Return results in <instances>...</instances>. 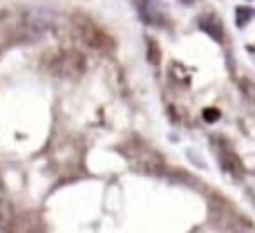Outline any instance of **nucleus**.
Here are the masks:
<instances>
[{
  "label": "nucleus",
  "mask_w": 255,
  "mask_h": 233,
  "mask_svg": "<svg viewBox=\"0 0 255 233\" xmlns=\"http://www.w3.org/2000/svg\"><path fill=\"white\" fill-rule=\"evenodd\" d=\"M72 29H74L76 38H79L85 47L94 49V52L108 54L115 49V38H112L103 27H99L92 18L85 16V13H74V16H72Z\"/></svg>",
  "instance_id": "nucleus-1"
},
{
  "label": "nucleus",
  "mask_w": 255,
  "mask_h": 233,
  "mask_svg": "<svg viewBox=\"0 0 255 233\" xmlns=\"http://www.w3.org/2000/svg\"><path fill=\"white\" fill-rule=\"evenodd\" d=\"M49 72L65 79H79L85 74V58L81 52H61L52 58Z\"/></svg>",
  "instance_id": "nucleus-2"
},
{
  "label": "nucleus",
  "mask_w": 255,
  "mask_h": 233,
  "mask_svg": "<svg viewBox=\"0 0 255 233\" xmlns=\"http://www.w3.org/2000/svg\"><path fill=\"white\" fill-rule=\"evenodd\" d=\"M128 157L148 175H163V171H166L163 157L148 146H128Z\"/></svg>",
  "instance_id": "nucleus-3"
},
{
  "label": "nucleus",
  "mask_w": 255,
  "mask_h": 233,
  "mask_svg": "<svg viewBox=\"0 0 255 233\" xmlns=\"http://www.w3.org/2000/svg\"><path fill=\"white\" fill-rule=\"evenodd\" d=\"M7 233H45L40 225L38 216L34 213H22V216H13L11 222L7 225Z\"/></svg>",
  "instance_id": "nucleus-4"
},
{
  "label": "nucleus",
  "mask_w": 255,
  "mask_h": 233,
  "mask_svg": "<svg viewBox=\"0 0 255 233\" xmlns=\"http://www.w3.org/2000/svg\"><path fill=\"white\" fill-rule=\"evenodd\" d=\"M199 29L206 31L211 38L215 40H224V29H222V22L215 16H204L199 18Z\"/></svg>",
  "instance_id": "nucleus-5"
},
{
  "label": "nucleus",
  "mask_w": 255,
  "mask_h": 233,
  "mask_svg": "<svg viewBox=\"0 0 255 233\" xmlns=\"http://www.w3.org/2000/svg\"><path fill=\"white\" fill-rule=\"evenodd\" d=\"M145 47H148V58L152 65H157L159 63V45L154 43L152 38H145Z\"/></svg>",
  "instance_id": "nucleus-6"
},
{
  "label": "nucleus",
  "mask_w": 255,
  "mask_h": 233,
  "mask_svg": "<svg viewBox=\"0 0 255 233\" xmlns=\"http://www.w3.org/2000/svg\"><path fill=\"white\" fill-rule=\"evenodd\" d=\"M202 117H204V121H208V123H213V121H217V119L222 117V112L217 110V108H206V110L202 112Z\"/></svg>",
  "instance_id": "nucleus-7"
},
{
  "label": "nucleus",
  "mask_w": 255,
  "mask_h": 233,
  "mask_svg": "<svg viewBox=\"0 0 255 233\" xmlns=\"http://www.w3.org/2000/svg\"><path fill=\"white\" fill-rule=\"evenodd\" d=\"M238 13H240V25H244V22H247V18H249V16H253V11H247L244 7H240V9H238Z\"/></svg>",
  "instance_id": "nucleus-8"
},
{
  "label": "nucleus",
  "mask_w": 255,
  "mask_h": 233,
  "mask_svg": "<svg viewBox=\"0 0 255 233\" xmlns=\"http://www.w3.org/2000/svg\"><path fill=\"white\" fill-rule=\"evenodd\" d=\"M181 2H184V4H193L195 0H181Z\"/></svg>",
  "instance_id": "nucleus-9"
}]
</instances>
